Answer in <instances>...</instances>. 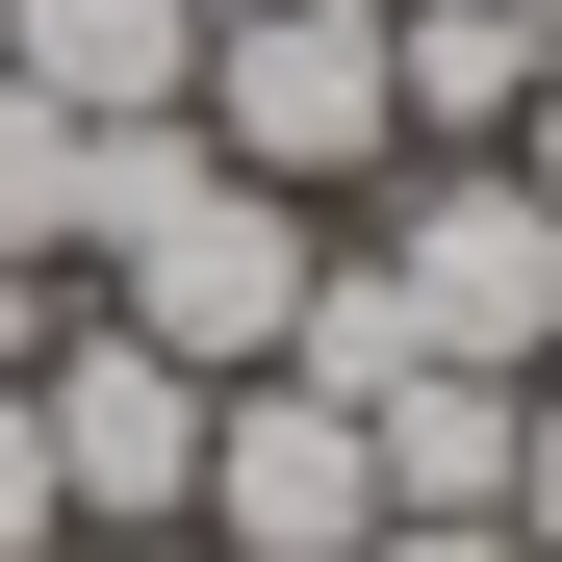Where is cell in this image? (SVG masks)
I'll use <instances>...</instances> for the list:
<instances>
[{"label": "cell", "instance_id": "obj_1", "mask_svg": "<svg viewBox=\"0 0 562 562\" xmlns=\"http://www.w3.org/2000/svg\"><path fill=\"white\" fill-rule=\"evenodd\" d=\"M358 281H384L409 358H460V384H562V205L512 154H409L358 205Z\"/></svg>", "mask_w": 562, "mask_h": 562}, {"label": "cell", "instance_id": "obj_2", "mask_svg": "<svg viewBox=\"0 0 562 562\" xmlns=\"http://www.w3.org/2000/svg\"><path fill=\"white\" fill-rule=\"evenodd\" d=\"M179 128H205L231 179H281V205H384V179H409V77H384V0H256V26H205Z\"/></svg>", "mask_w": 562, "mask_h": 562}, {"label": "cell", "instance_id": "obj_3", "mask_svg": "<svg viewBox=\"0 0 562 562\" xmlns=\"http://www.w3.org/2000/svg\"><path fill=\"white\" fill-rule=\"evenodd\" d=\"M205 409H231V384H179V358L103 333V307L26 358V435H52V512H77V537H179V512H205Z\"/></svg>", "mask_w": 562, "mask_h": 562}, {"label": "cell", "instance_id": "obj_4", "mask_svg": "<svg viewBox=\"0 0 562 562\" xmlns=\"http://www.w3.org/2000/svg\"><path fill=\"white\" fill-rule=\"evenodd\" d=\"M205 562H358L384 537V460H358V409L333 384H231L205 409V512H179Z\"/></svg>", "mask_w": 562, "mask_h": 562}, {"label": "cell", "instance_id": "obj_5", "mask_svg": "<svg viewBox=\"0 0 562 562\" xmlns=\"http://www.w3.org/2000/svg\"><path fill=\"white\" fill-rule=\"evenodd\" d=\"M0 77H26L52 128H179V77H205V0H0Z\"/></svg>", "mask_w": 562, "mask_h": 562}, {"label": "cell", "instance_id": "obj_6", "mask_svg": "<svg viewBox=\"0 0 562 562\" xmlns=\"http://www.w3.org/2000/svg\"><path fill=\"white\" fill-rule=\"evenodd\" d=\"M384 77H409V154H512V103H537V26L512 0H384Z\"/></svg>", "mask_w": 562, "mask_h": 562}, {"label": "cell", "instance_id": "obj_7", "mask_svg": "<svg viewBox=\"0 0 562 562\" xmlns=\"http://www.w3.org/2000/svg\"><path fill=\"white\" fill-rule=\"evenodd\" d=\"M512 409H537V384H460V358H409V384L358 409V460H384V512H512Z\"/></svg>", "mask_w": 562, "mask_h": 562}, {"label": "cell", "instance_id": "obj_8", "mask_svg": "<svg viewBox=\"0 0 562 562\" xmlns=\"http://www.w3.org/2000/svg\"><path fill=\"white\" fill-rule=\"evenodd\" d=\"M0 256H52V281H77V128L26 103V77H0Z\"/></svg>", "mask_w": 562, "mask_h": 562}, {"label": "cell", "instance_id": "obj_9", "mask_svg": "<svg viewBox=\"0 0 562 562\" xmlns=\"http://www.w3.org/2000/svg\"><path fill=\"white\" fill-rule=\"evenodd\" d=\"M77 512H52V435H26V384H0V562H52Z\"/></svg>", "mask_w": 562, "mask_h": 562}, {"label": "cell", "instance_id": "obj_10", "mask_svg": "<svg viewBox=\"0 0 562 562\" xmlns=\"http://www.w3.org/2000/svg\"><path fill=\"white\" fill-rule=\"evenodd\" d=\"M358 562H537V537H512V512H384Z\"/></svg>", "mask_w": 562, "mask_h": 562}, {"label": "cell", "instance_id": "obj_11", "mask_svg": "<svg viewBox=\"0 0 562 562\" xmlns=\"http://www.w3.org/2000/svg\"><path fill=\"white\" fill-rule=\"evenodd\" d=\"M512 537H537V562H562V384H537V409H512Z\"/></svg>", "mask_w": 562, "mask_h": 562}, {"label": "cell", "instance_id": "obj_12", "mask_svg": "<svg viewBox=\"0 0 562 562\" xmlns=\"http://www.w3.org/2000/svg\"><path fill=\"white\" fill-rule=\"evenodd\" d=\"M52 333H77V307H52V256H0V384H26Z\"/></svg>", "mask_w": 562, "mask_h": 562}, {"label": "cell", "instance_id": "obj_13", "mask_svg": "<svg viewBox=\"0 0 562 562\" xmlns=\"http://www.w3.org/2000/svg\"><path fill=\"white\" fill-rule=\"evenodd\" d=\"M512 179H537V205H562V77H537V103H512Z\"/></svg>", "mask_w": 562, "mask_h": 562}, {"label": "cell", "instance_id": "obj_14", "mask_svg": "<svg viewBox=\"0 0 562 562\" xmlns=\"http://www.w3.org/2000/svg\"><path fill=\"white\" fill-rule=\"evenodd\" d=\"M52 562H179V537H52Z\"/></svg>", "mask_w": 562, "mask_h": 562}, {"label": "cell", "instance_id": "obj_15", "mask_svg": "<svg viewBox=\"0 0 562 562\" xmlns=\"http://www.w3.org/2000/svg\"><path fill=\"white\" fill-rule=\"evenodd\" d=\"M205 26H256V0H205Z\"/></svg>", "mask_w": 562, "mask_h": 562}, {"label": "cell", "instance_id": "obj_16", "mask_svg": "<svg viewBox=\"0 0 562 562\" xmlns=\"http://www.w3.org/2000/svg\"><path fill=\"white\" fill-rule=\"evenodd\" d=\"M179 562H205V537H179Z\"/></svg>", "mask_w": 562, "mask_h": 562}]
</instances>
